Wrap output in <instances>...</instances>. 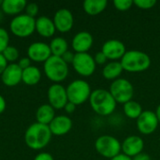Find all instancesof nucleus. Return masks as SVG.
Returning a JSON list of instances; mask_svg holds the SVG:
<instances>
[{
  "mask_svg": "<svg viewBox=\"0 0 160 160\" xmlns=\"http://www.w3.org/2000/svg\"><path fill=\"white\" fill-rule=\"evenodd\" d=\"M52 136L49 126L36 122L27 128L24 133V142L30 149L40 150L49 144Z\"/></svg>",
  "mask_w": 160,
  "mask_h": 160,
  "instance_id": "nucleus-1",
  "label": "nucleus"
},
{
  "mask_svg": "<svg viewBox=\"0 0 160 160\" xmlns=\"http://www.w3.org/2000/svg\"><path fill=\"white\" fill-rule=\"evenodd\" d=\"M89 103L92 110L98 115L108 116L114 112L117 103L109 92V90L98 88L92 91L89 98Z\"/></svg>",
  "mask_w": 160,
  "mask_h": 160,
  "instance_id": "nucleus-2",
  "label": "nucleus"
},
{
  "mask_svg": "<svg viewBox=\"0 0 160 160\" xmlns=\"http://www.w3.org/2000/svg\"><path fill=\"white\" fill-rule=\"evenodd\" d=\"M120 63L125 71L130 73L143 72L151 66L150 56L142 51L130 50L127 51L125 55L120 60Z\"/></svg>",
  "mask_w": 160,
  "mask_h": 160,
  "instance_id": "nucleus-3",
  "label": "nucleus"
},
{
  "mask_svg": "<svg viewBox=\"0 0 160 160\" xmlns=\"http://www.w3.org/2000/svg\"><path fill=\"white\" fill-rule=\"evenodd\" d=\"M44 73L50 81L59 83L67 79L68 75V65L62 57L52 55L44 63Z\"/></svg>",
  "mask_w": 160,
  "mask_h": 160,
  "instance_id": "nucleus-4",
  "label": "nucleus"
},
{
  "mask_svg": "<svg viewBox=\"0 0 160 160\" xmlns=\"http://www.w3.org/2000/svg\"><path fill=\"white\" fill-rule=\"evenodd\" d=\"M66 89L68 101L75 104L76 106L82 105L89 100L92 93L90 84L82 79L74 80L68 85Z\"/></svg>",
  "mask_w": 160,
  "mask_h": 160,
  "instance_id": "nucleus-5",
  "label": "nucleus"
},
{
  "mask_svg": "<svg viewBox=\"0 0 160 160\" xmlns=\"http://www.w3.org/2000/svg\"><path fill=\"white\" fill-rule=\"evenodd\" d=\"M95 149L101 157L112 159L121 154L122 145L118 139L112 135H101L95 142Z\"/></svg>",
  "mask_w": 160,
  "mask_h": 160,
  "instance_id": "nucleus-6",
  "label": "nucleus"
},
{
  "mask_svg": "<svg viewBox=\"0 0 160 160\" xmlns=\"http://www.w3.org/2000/svg\"><path fill=\"white\" fill-rule=\"evenodd\" d=\"M109 92L116 101V103L125 104L130 100L134 96V87L132 83L125 78H119L110 85Z\"/></svg>",
  "mask_w": 160,
  "mask_h": 160,
  "instance_id": "nucleus-7",
  "label": "nucleus"
},
{
  "mask_svg": "<svg viewBox=\"0 0 160 160\" xmlns=\"http://www.w3.org/2000/svg\"><path fill=\"white\" fill-rule=\"evenodd\" d=\"M9 29L18 38H27L36 31V19L26 14L17 15L10 21Z\"/></svg>",
  "mask_w": 160,
  "mask_h": 160,
  "instance_id": "nucleus-8",
  "label": "nucleus"
},
{
  "mask_svg": "<svg viewBox=\"0 0 160 160\" xmlns=\"http://www.w3.org/2000/svg\"><path fill=\"white\" fill-rule=\"evenodd\" d=\"M71 65L74 70L82 77L92 76L95 73L97 68V64L94 60V57L88 52L75 53Z\"/></svg>",
  "mask_w": 160,
  "mask_h": 160,
  "instance_id": "nucleus-9",
  "label": "nucleus"
},
{
  "mask_svg": "<svg viewBox=\"0 0 160 160\" xmlns=\"http://www.w3.org/2000/svg\"><path fill=\"white\" fill-rule=\"evenodd\" d=\"M136 125H137V129L141 134L151 135L157 130L159 122L158 120L156 112L147 110V111H143L142 113L140 115V117L136 120Z\"/></svg>",
  "mask_w": 160,
  "mask_h": 160,
  "instance_id": "nucleus-10",
  "label": "nucleus"
},
{
  "mask_svg": "<svg viewBox=\"0 0 160 160\" xmlns=\"http://www.w3.org/2000/svg\"><path fill=\"white\" fill-rule=\"evenodd\" d=\"M48 100L49 104L54 110L64 109L68 102L67 89L60 83H53L48 89Z\"/></svg>",
  "mask_w": 160,
  "mask_h": 160,
  "instance_id": "nucleus-11",
  "label": "nucleus"
},
{
  "mask_svg": "<svg viewBox=\"0 0 160 160\" xmlns=\"http://www.w3.org/2000/svg\"><path fill=\"white\" fill-rule=\"evenodd\" d=\"M101 52L106 55L108 60L111 61H118L121 60L122 57L127 52L126 45L118 39H109L105 41L102 45Z\"/></svg>",
  "mask_w": 160,
  "mask_h": 160,
  "instance_id": "nucleus-12",
  "label": "nucleus"
},
{
  "mask_svg": "<svg viewBox=\"0 0 160 160\" xmlns=\"http://www.w3.org/2000/svg\"><path fill=\"white\" fill-rule=\"evenodd\" d=\"M27 55L28 58L34 62L45 63L52 56V52L47 43L38 41L29 45L27 49Z\"/></svg>",
  "mask_w": 160,
  "mask_h": 160,
  "instance_id": "nucleus-13",
  "label": "nucleus"
},
{
  "mask_svg": "<svg viewBox=\"0 0 160 160\" xmlns=\"http://www.w3.org/2000/svg\"><path fill=\"white\" fill-rule=\"evenodd\" d=\"M121 145L122 154L131 158L142 153L144 149V142L142 138L138 135H130L127 137L123 142H121Z\"/></svg>",
  "mask_w": 160,
  "mask_h": 160,
  "instance_id": "nucleus-14",
  "label": "nucleus"
},
{
  "mask_svg": "<svg viewBox=\"0 0 160 160\" xmlns=\"http://www.w3.org/2000/svg\"><path fill=\"white\" fill-rule=\"evenodd\" d=\"M53 23L57 31L61 33L69 32L74 24V17L72 12L68 8L58 9L53 16Z\"/></svg>",
  "mask_w": 160,
  "mask_h": 160,
  "instance_id": "nucleus-15",
  "label": "nucleus"
},
{
  "mask_svg": "<svg viewBox=\"0 0 160 160\" xmlns=\"http://www.w3.org/2000/svg\"><path fill=\"white\" fill-rule=\"evenodd\" d=\"M94 44V38L91 33L87 31H81L77 33L71 41L72 49L76 53L87 52Z\"/></svg>",
  "mask_w": 160,
  "mask_h": 160,
  "instance_id": "nucleus-16",
  "label": "nucleus"
},
{
  "mask_svg": "<svg viewBox=\"0 0 160 160\" xmlns=\"http://www.w3.org/2000/svg\"><path fill=\"white\" fill-rule=\"evenodd\" d=\"M22 69L17 63L9 64L1 75L2 82L8 87L16 86L22 82Z\"/></svg>",
  "mask_w": 160,
  "mask_h": 160,
  "instance_id": "nucleus-17",
  "label": "nucleus"
},
{
  "mask_svg": "<svg viewBox=\"0 0 160 160\" xmlns=\"http://www.w3.org/2000/svg\"><path fill=\"white\" fill-rule=\"evenodd\" d=\"M50 130L54 136H64L72 128V121L67 115H58L49 125Z\"/></svg>",
  "mask_w": 160,
  "mask_h": 160,
  "instance_id": "nucleus-18",
  "label": "nucleus"
},
{
  "mask_svg": "<svg viewBox=\"0 0 160 160\" xmlns=\"http://www.w3.org/2000/svg\"><path fill=\"white\" fill-rule=\"evenodd\" d=\"M36 31L43 38H51L54 35L56 28L52 19L47 16H40L36 19Z\"/></svg>",
  "mask_w": 160,
  "mask_h": 160,
  "instance_id": "nucleus-19",
  "label": "nucleus"
},
{
  "mask_svg": "<svg viewBox=\"0 0 160 160\" xmlns=\"http://www.w3.org/2000/svg\"><path fill=\"white\" fill-rule=\"evenodd\" d=\"M27 2L25 0H3L1 5V10L8 15H20V13L25 9Z\"/></svg>",
  "mask_w": 160,
  "mask_h": 160,
  "instance_id": "nucleus-20",
  "label": "nucleus"
},
{
  "mask_svg": "<svg viewBox=\"0 0 160 160\" xmlns=\"http://www.w3.org/2000/svg\"><path fill=\"white\" fill-rule=\"evenodd\" d=\"M124 69L120 61H110L102 68V75L106 80L115 81L122 75Z\"/></svg>",
  "mask_w": 160,
  "mask_h": 160,
  "instance_id": "nucleus-21",
  "label": "nucleus"
},
{
  "mask_svg": "<svg viewBox=\"0 0 160 160\" xmlns=\"http://www.w3.org/2000/svg\"><path fill=\"white\" fill-rule=\"evenodd\" d=\"M54 117H55L54 109L50 104H43L39 106L37 110L36 118L38 123L49 126Z\"/></svg>",
  "mask_w": 160,
  "mask_h": 160,
  "instance_id": "nucleus-22",
  "label": "nucleus"
},
{
  "mask_svg": "<svg viewBox=\"0 0 160 160\" xmlns=\"http://www.w3.org/2000/svg\"><path fill=\"white\" fill-rule=\"evenodd\" d=\"M106 0H85L82 3V8L85 13L90 16H96L103 12L107 8Z\"/></svg>",
  "mask_w": 160,
  "mask_h": 160,
  "instance_id": "nucleus-23",
  "label": "nucleus"
},
{
  "mask_svg": "<svg viewBox=\"0 0 160 160\" xmlns=\"http://www.w3.org/2000/svg\"><path fill=\"white\" fill-rule=\"evenodd\" d=\"M41 79V72L38 68L35 66H30L29 68L22 70V82L29 86L36 85L39 82Z\"/></svg>",
  "mask_w": 160,
  "mask_h": 160,
  "instance_id": "nucleus-24",
  "label": "nucleus"
},
{
  "mask_svg": "<svg viewBox=\"0 0 160 160\" xmlns=\"http://www.w3.org/2000/svg\"><path fill=\"white\" fill-rule=\"evenodd\" d=\"M52 55L61 57L65 52L68 51V41L61 37H57L52 39L51 43L49 44Z\"/></svg>",
  "mask_w": 160,
  "mask_h": 160,
  "instance_id": "nucleus-25",
  "label": "nucleus"
},
{
  "mask_svg": "<svg viewBox=\"0 0 160 160\" xmlns=\"http://www.w3.org/2000/svg\"><path fill=\"white\" fill-rule=\"evenodd\" d=\"M123 111L127 117L135 120H137L143 112L142 105L133 99L123 105Z\"/></svg>",
  "mask_w": 160,
  "mask_h": 160,
  "instance_id": "nucleus-26",
  "label": "nucleus"
},
{
  "mask_svg": "<svg viewBox=\"0 0 160 160\" xmlns=\"http://www.w3.org/2000/svg\"><path fill=\"white\" fill-rule=\"evenodd\" d=\"M2 54L4 55V57L6 58L8 63L10 62V64L14 63L16 60L19 59V51L15 47H13V46H9L8 45L5 49V51L2 52Z\"/></svg>",
  "mask_w": 160,
  "mask_h": 160,
  "instance_id": "nucleus-27",
  "label": "nucleus"
},
{
  "mask_svg": "<svg viewBox=\"0 0 160 160\" xmlns=\"http://www.w3.org/2000/svg\"><path fill=\"white\" fill-rule=\"evenodd\" d=\"M112 3L114 8L119 11H127L133 6V0H114Z\"/></svg>",
  "mask_w": 160,
  "mask_h": 160,
  "instance_id": "nucleus-28",
  "label": "nucleus"
},
{
  "mask_svg": "<svg viewBox=\"0 0 160 160\" xmlns=\"http://www.w3.org/2000/svg\"><path fill=\"white\" fill-rule=\"evenodd\" d=\"M157 0H134L133 5L141 9H151L157 5Z\"/></svg>",
  "mask_w": 160,
  "mask_h": 160,
  "instance_id": "nucleus-29",
  "label": "nucleus"
},
{
  "mask_svg": "<svg viewBox=\"0 0 160 160\" xmlns=\"http://www.w3.org/2000/svg\"><path fill=\"white\" fill-rule=\"evenodd\" d=\"M8 42H9V36L8 31L3 28L0 27V53H2L5 49L8 46Z\"/></svg>",
  "mask_w": 160,
  "mask_h": 160,
  "instance_id": "nucleus-30",
  "label": "nucleus"
},
{
  "mask_svg": "<svg viewBox=\"0 0 160 160\" xmlns=\"http://www.w3.org/2000/svg\"><path fill=\"white\" fill-rule=\"evenodd\" d=\"M38 13V6L36 3H27L26 7H25V14L35 18Z\"/></svg>",
  "mask_w": 160,
  "mask_h": 160,
  "instance_id": "nucleus-31",
  "label": "nucleus"
},
{
  "mask_svg": "<svg viewBox=\"0 0 160 160\" xmlns=\"http://www.w3.org/2000/svg\"><path fill=\"white\" fill-rule=\"evenodd\" d=\"M94 60L96 62L97 65H106L107 64V61H108V58L106 57V55L100 51V52H98L95 56H94Z\"/></svg>",
  "mask_w": 160,
  "mask_h": 160,
  "instance_id": "nucleus-32",
  "label": "nucleus"
},
{
  "mask_svg": "<svg viewBox=\"0 0 160 160\" xmlns=\"http://www.w3.org/2000/svg\"><path fill=\"white\" fill-rule=\"evenodd\" d=\"M17 64L23 70V69H25V68H29L31 66V60L28 57H22V58L19 59Z\"/></svg>",
  "mask_w": 160,
  "mask_h": 160,
  "instance_id": "nucleus-33",
  "label": "nucleus"
},
{
  "mask_svg": "<svg viewBox=\"0 0 160 160\" xmlns=\"http://www.w3.org/2000/svg\"><path fill=\"white\" fill-rule=\"evenodd\" d=\"M74 55H75V53H73V52H70V51H68V52H65L61 57H62V59L68 65V64H72L73 59H74Z\"/></svg>",
  "mask_w": 160,
  "mask_h": 160,
  "instance_id": "nucleus-34",
  "label": "nucleus"
},
{
  "mask_svg": "<svg viewBox=\"0 0 160 160\" xmlns=\"http://www.w3.org/2000/svg\"><path fill=\"white\" fill-rule=\"evenodd\" d=\"M34 160H53V158L51 154L46 153V152H42V153L38 154L35 157Z\"/></svg>",
  "mask_w": 160,
  "mask_h": 160,
  "instance_id": "nucleus-35",
  "label": "nucleus"
},
{
  "mask_svg": "<svg viewBox=\"0 0 160 160\" xmlns=\"http://www.w3.org/2000/svg\"><path fill=\"white\" fill-rule=\"evenodd\" d=\"M8 65V61L6 60L4 55L2 53H0V75H2V73L4 72V70L6 69Z\"/></svg>",
  "mask_w": 160,
  "mask_h": 160,
  "instance_id": "nucleus-36",
  "label": "nucleus"
},
{
  "mask_svg": "<svg viewBox=\"0 0 160 160\" xmlns=\"http://www.w3.org/2000/svg\"><path fill=\"white\" fill-rule=\"evenodd\" d=\"M64 110L66 111L67 113H69V114H70V113H73V112H75V110H76V105L68 101V102L67 103V105L65 106Z\"/></svg>",
  "mask_w": 160,
  "mask_h": 160,
  "instance_id": "nucleus-37",
  "label": "nucleus"
},
{
  "mask_svg": "<svg viewBox=\"0 0 160 160\" xmlns=\"http://www.w3.org/2000/svg\"><path fill=\"white\" fill-rule=\"evenodd\" d=\"M132 160H152L151 159V157L148 155V154H146V153H141V154H139L138 156H136V157H134V158H132Z\"/></svg>",
  "mask_w": 160,
  "mask_h": 160,
  "instance_id": "nucleus-38",
  "label": "nucleus"
},
{
  "mask_svg": "<svg viewBox=\"0 0 160 160\" xmlns=\"http://www.w3.org/2000/svg\"><path fill=\"white\" fill-rule=\"evenodd\" d=\"M6 107H7L6 100H5V98H3V96L0 95V114H1L2 112H4V111L6 110Z\"/></svg>",
  "mask_w": 160,
  "mask_h": 160,
  "instance_id": "nucleus-39",
  "label": "nucleus"
},
{
  "mask_svg": "<svg viewBox=\"0 0 160 160\" xmlns=\"http://www.w3.org/2000/svg\"><path fill=\"white\" fill-rule=\"evenodd\" d=\"M110 160H132L131 158H128V156H126V155H124V154H119L118 156H116L115 158H112V159Z\"/></svg>",
  "mask_w": 160,
  "mask_h": 160,
  "instance_id": "nucleus-40",
  "label": "nucleus"
},
{
  "mask_svg": "<svg viewBox=\"0 0 160 160\" xmlns=\"http://www.w3.org/2000/svg\"><path fill=\"white\" fill-rule=\"evenodd\" d=\"M156 115H157V117H158V122H159L160 124V104L157 107V110H156Z\"/></svg>",
  "mask_w": 160,
  "mask_h": 160,
  "instance_id": "nucleus-41",
  "label": "nucleus"
},
{
  "mask_svg": "<svg viewBox=\"0 0 160 160\" xmlns=\"http://www.w3.org/2000/svg\"><path fill=\"white\" fill-rule=\"evenodd\" d=\"M3 19V11L2 10H0V21Z\"/></svg>",
  "mask_w": 160,
  "mask_h": 160,
  "instance_id": "nucleus-42",
  "label": "nucleus"
},
{
  "mask_svg": "<svg viewBox=\"0 0 160 160\" xmlns=\"http://www.w3.org/2000/svg\"><path fill=\"white\" fill-rule=\"evenodd\" d=\"M2 2H3V1H2V0H0V8H1V5H2Z\"/></svg>",
  "mask_w": 160,
  "mask_h": 160,
  "instance_id": "nucleus-43",
  "label": "nucleus"
}]
</instances>
